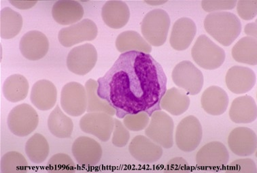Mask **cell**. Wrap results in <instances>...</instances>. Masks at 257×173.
Listing matches in <instances>:
<instances>
[{"mask_svg": "<svg viewBox=\"0 0 257 173\" xmlns=\"http://www.w3.org/2000/svg\"><path fill=\"white\" fill-rule=\"evenodd\" d=\"M97 95L116 111V116L162 111L161 101L168 78L160 63L150 54L122 53L104 76L97 80Z\"/></svg>", "mask_w": 257, "mask_h": 173, "instance_id": "obj_1", "label": "cell"}, {"mask_svg": "<svg viewBox=\"0 0 257 173\" xmlns=\"http://www.w3.org/2000/svg\"><path fill=\"white\" fill-rule=\"evenodd\" d=\"M207 33L224 47H229L239 36L241 24L233 13L222 11L209 13L204 20Z\"/></svg>", "mask_w": 257, "mask_h": 173, "instance_id": "obj_2", "label": "cell"}, {"mask_svg": "<svg viewBox=\"0 0 257 173\" xmlns=\"http://www.w3.org/2000/svg\"><path fill=\"white\" fill-rule=\"evenodd\" d=\"M171 21L170 16L163 9H155L148 13L141 24L143 38L150 45L161 47L168 38Z\"/></svg>", "mask_w": 257, "mask_h": 173, "instance_id": "obj_3", "label": "cell"}, {"mask_svg": "<svg viewBox=\"0 0 257 173\" xmlns=\"http://www.w3.org/2000/svg\"><path fill=\"white\" fill-rule=\"evenodd\" d=\"M193 60L205 70H216L223 64L225 52L206 35L199 36L191 49Z\"/></svg>", "mask_w": 257, "mask_h": 173, "instance_id": "obj_4", "label": "cell"}, {"mask_svg": "<svg viewBox=\"0 0 257 173\" xmlns=\"http://www.w3.org/2000/svg\"><path fill=\"white\" fill-rule=\"evenodd\" d=\"M39 116L35 109L28 104H21L13 108L8 115L10 131L19 137L30 135L37 128Z\"/></svg>", "mask_w": 257, "mask_h": 173, "instance_id": "obj_5", "label": "cell"}, {"mask_svg": "<svg viewBox=\"0 0 257 173\" xmlns=\"http://www.w3.org/2000/svg\"><path fill=\"white\" fill-rule=\"evenodd\" d=\"M174 84L184 90L188 95L195 96L200 93L204 83L203 73L190 61H183L172 71Z\"/></svg>", "mask_w": 257, "mask_h": 173, "instance_id": "obj_6", "label": "cell"}, {"mask_svg": "<svg viewBox=\"0 0 257 173\" xmlns=\"http://www.w3.org/2000/svg\"><path fill=\"white\" fill-rule=\"evenodd\" d=\"M151 117L146 135L165 149L173 147L174 123L172 117L162 111H155Z\"/></svg>", "mask_w": 257, "mask_h": 173, "instance_id": "obj_7", "label": "cell"}, {"mask_svg": "<svg viewBox=\"0 0 257 173\" xmlns=\"http://www.w3.org/2000/svg\"><path fill=\"white\" fill-rule=\"evenodd\" d=\"M202 136L201 123L196 117L190 115L178 125L175 134L176 144L184 152H192L198 147Z\"/></svg>", "mask_w": 257, "mask_h": 173, "instance_id": "obj_8", "label": "cell"}, {"mask_svg": "<svg viewBox=\"0 0 257 173\" xmlns=\"http://www.w3.org/2000/svg\"><path fill=\"white\" fill-rule=\"evenodd\" d=\"M61 106L72 117H79L87 111V96L85 86L77 82L65 84L61 92Z\"/></svg>", "mask_w": 257, "mask_h": 173, "instance_id": "obj_9", "label": "cell"}, {"mask_svg": "<svg viewBox=\"0 0 257 173\" xmlns=\"http://www.w3.org/2000/svg\"><path fill=\"white\" fill-rule=\"evenodd\" d=\"M97 25L89 19H83L77 24L63 28L59 31L58 39L64 47H72L86 41H92L97 38Z\"/></svg>", "mask_w": 257, "mask_h": 173, "instance_id": "obj_10", "label": "cell"}, {"mask_svg": "<svg viewBox=\"0 0 257 173\" xmlns=\"http://www.w3.org/2000/svg\"><path fill=\"white\" fill-rule=\"evenodd\" d=\"M97 51L91 44L73 48L67 57L68 70L79 76H84L93 70L97 61Z\"/></svg>", "mask_w": 257, "mask_h": 173, "instance_id": "obj_11", "label": "cell"}, {"mask_svg": "<svg viewBox=\"0 0 257 173\" xmlns=\"http://www.w3.org/2000/svg\"><path fill=\"white\" fill-rule=\"evenodd\" d=\"M80 128L84 133L95 136L101 141L107 142L114 130V119L108 113H88L80 120Z\"/></svg>", "mask_w": 257, "mask_h": 173, "instance_id": "obj_12", "label": "cell"}, {"mask_svg": "<svg viewBox=\"0 0 257 173\" xmlns=\"http://www.w3.org/2000/svg\"><path fill=\"white\" fill-rule=\"evenodd\" d=\"M72 151L78 164L83 167L96 166L103 155L100 144L88 136L76 138L73 143Z\"/></svg>", "mask_w": 257, "mask_h": 173, "instance_id": "obj_13", "label": "cell"}, {"mask_svg": "<svg viewBox=\"0 0 257 173\" xmlns=\"http://www.w3.org/2000/svg\"><path fill=\"white\" fill-rule=\"evenodd\" d=\"M229 160V151L223 143L213 141L201 147L196 155L197 166L204 168H219Z\"/></svg>", "mask_w": 257, "mask_h": 173, "instance_id": "obj_14", "label": "cell"}, {"mask_svg": "<svg viewBox=\"0 0 257 173\" xmlns=\"http://www.w3.org/2000/svg\"><path fill=\"white\" fill-rule=\"evenodd\" d=\"M23 56L30 61H38L46 56L49 50V41L45 34L37 30L24 34L19 42Z\"/></svg>", "mask_w": 257, "mask_h": 173, "instance_id": "obj_15", "label": "cell"}, {"mask_svg": "<svg viewBox=\"0 0 257 173\" xmlns=\"http://www.w3.org/2000/svg\"><path fill=\"white\" fill-rule=\"evenodd\" d=\"M130 154L136 160L143 164H153L162 158V147L147 136H136L128 146Z\"/></svg>", "mask_w": 257, "mask_h": 173, "instance_id": "obj_16", "label": "cell"}, {"mask_svg": "<svg viewBox=\"0 0 257 173\" xmlns=\"http://www.w3.org/2000/svg\"><path fill=\"white\" fill-rule=\"evenodd\" d=\"M228 145L232 152L237 156H250L256 150V134L246 127H238L229 134Z\"/></svg>", "mask_w": 257, "mask_h": 173, "instance_id": "obj_17", "label": "cell"}, {"mask_svg": "<svg viewBox=\"0 0 257 173\" xmlns=\"http://www.w3.org/2000/svg\"><path fill=\"white\" fill-rule=\"evenodd\" d=\"M256 81L254 71L247 67H231L226 74L225 82L227 88L235 94H243L250 92L254 88Z\"/></svg>", "mask_w": 257, "mask_h": 173, "instance_id": "obj_18", "label": "cell"}, {"mask_svg": "<svg viewBox=\"0 0 257 173\" xmlns=\"http://www.w3.org/2000/svg\"><path fill=\"white\" fill-rule=\"evenodd\" d=\"M196 34V24L191 19L183 17L178 19L171 32V47L176 51H185L191 45Z\"/></svg>", "mask_w": 257, "mask_h": 173, "instance_id": "obj_19", "label": "cell"}, {"mask_svg": "<svg viewBox=\"0 0 257 173\" xmlns=\"http://www.w3.org/2000/svg\"><path fill=\"white\" fill-rule=\"evenodd\" d=\"M57 90L51 81L42 79L34 83L30 94V101L40 111L51 110L56 105Z\"/></svg>", "mask_w": 257, "mask_h": 173, "instance_id": "obj_20", "label": "cell"}, {"mask_svg": "<svg viewBox=\"0 0 257 173\" xmlns=\"http://www.w3.org/2000/svg\"><path fill=\"white\" fill-rule=\"evenodd\" d=\"M84 9L77 1L59 0L52 9V16L57 24L72 26L77 24L84 16Z\"/></svg>", "mask_w": 257, "mask_h": 173, "instance_id": "obj_21", "label": "cell"}, {"mask_svg": "<svg viewBox=\"0 0 257 173\" xmlns=\"http://www.w3.org/2000/svg\"><path fill=\"white\" fill-rule=\"evenodd\" d=\"M229 103L227 92L218 86H211L207 88L201 96L202 109L208 114L213 116H218L225 113Z\"/></svg>", "mask_w": 257, "mask_h": 173, "instance_id": "obj_22", "label": "cell"}, {"mask_svg": "<svg viewBox=\"0 0 257 173\" xmlns=\"http://www.w3.org/2000/svg\"><path fill=\"white\" fill-rule=\"evenodd\" d=\"M103 22L109 28L118 30L125 26L130 19V10L122 1H108L101 9Z\"/></svg>", "mask_w": 257, "mask_h": 173, "instance_id": "obj_23", "label": "cell"}, {"mask_svg": "<svg viewBox=\"0 0 257 173\" xmlns=\"http://www.w3.org/2000/svg\"><path fill=\"white\" fill-rule=\"evenodd\" d=\"M256 102L251 96H240L232 103L229 117L235 124H250L256 120Z\"/></svg>", "mask_w": 257, "mask_h": 173, "instance_id": "obj_24", "label": "cell"}, {"mask_svg": "<svg viewBox=\"0 0 257 173\" xmlns=\"http://www.w3.org/2000/svg\"><path fill=\"white\" fill-rule=\"evenodd\" d=\"M191 104L188 94L183 90L172 88L167 90L161 101V107L174 116L183 115Z\"/></svg>", "mask_w": 257, "mask_h": 173, "instance_id": "obj_25", "label": "cell"}, {"mask_svg": "<svg viewBox=\"0 0 257 173\" xmlns=\"http://www.w3.org/2000/svg\"><path fill=\"white\" fill-rule=\"evenodd\" d=\"M115 45L118 51L121 53L138 51L149 54L152 51V46L150 45L141 34L133 30L120 33L116 38Z\"/></svg>", "mask_w": 257, "mask_h": 173, "instance_id": "obj_26", "label": "cell"}, {"mask_svg": "<svg viewBox=\"0 0 257 173\" xmlns=\"http://www.w3.org/2000/svg\"><path fill=\"white\" fill-rule=\"evenodd\" d=\"M30 84L23 75L15 74L9 76L3 84V94L11 103H16L24 101L28 95Z\"/></svg>", "mask_w": 257, "mask_h": 173, "instance_id": "obj_27", "label": "cell"}, {"mask_svg": "<svg viewBox=\"0 0 257 173\" xmlns=\"http://www.w3.org/2000/svg\"><path fill=\"white\" fill-rule=\"evenodd\" d=\"M23 24L22 16L14 10L5 7L0 11V36L3 39H12L18 35Z\"/></svg>", "mask_w": 257, "mask_h": 173, "instance_id": "obj_28", "label": "cell"}, {"mask_svg": "<svg viewBox=\"0 0 257 173\" xmlns=\"http://www.w3.org/2000/svg\"><path fill=\"white\" fill-rule=\"evenodd\" d=\"M48 128L51 133L59 138H68L72 136L74 124L72 119L67 116L57 105L48 119Z\"/></svg>", "mask_w": 257, "mask_h": 173, "instance_id": "obj_29", "label": "cell"}, {"mask_svg": "<svg viewBox=\"0 0 257 173\" xmlns=\"http://www.w3.org/2000/svg\"><path fill=\"white\" fill-rule=\"evenodd\" d=\"M256 39L243 37L234 45L232 49V56L237 62L250 66H256L257 63Z\"/></svg>", "mask_w": 257, "mask_h": 173, "instance_id": "obj_30", "label": "cell"}, {"mask_svg": "<svg viewBox=\"0 0 257 173\" xmlns=\"http://www.w3.org/2000/svg\"><path fill=\"white\" fill-rule=\"evenodd\" d=\"M26 153L34 164H42L47 159L50 152L49 144L42 134L36 133L29 138L26 144Z\"/></svg>", "mask_w": 257, "mask_h": 173, "instance_id": "obj_31", "label": "cell"}, {"mask_svg": "<svg viewBox=\"0 0 257 173\" xmlns=\"http://www.w3.org/2000/svg\"><path fill=\"white\" fill-rule=\"evenodd\" d=\"M87 96L88 113L103 112L114 116L116 111L106 101L101 99L97 95L98 82L94 79H89L85 83Z\"/></svg>", "mask_w": 257, "mask_h": 173, "instance_id": "obj_32", "label": "cell"}, {"mask_svg": "<svg viewBox=\"0 0 257 173\" xmlns=\"http://www.w3.org/2000/svg\"><path fill=\"white\" fill-rule=\"evenodd\" d=\"M0 168L3 173L24 172L28 170V163L21 153L10 151L2 157Z\"/></svg>", "mask_w": 257, "mask_h": 173, "instance_id": "obj_33", "label": "cell"}, {"mask_svg": "<svg viewBox=\"0 0 257 173\" xmlns=\"http://www.w3.org/2000/svg\"><path fill=\"white\" fill-rule=\"evenodd\" d=\"M76 164L70 156L66 153H57L48 161L47 170L51 172H73Z\"/></svg>", "mask_w": 257, "mask_h": 173, "instance_id": "obj_34", "label": "cell"}, {"mask_svg": "<svg viewBox=\"0 0 257 173\" xmlns=\"http://www.w3.org/2000/svg\"><path fill=\"white\" fill-rule=\"evenodd\" d=\"M123 119L124 126L130 131L133 132H139L145 130L150 123V116L145 112L127 115Z\"/></svg>", "mask_w": 257, "mask_h": 173, "instance_id": "obj_35", "label": "cell"}, {"mask_svg": "<svg viewBox=\"0 0 257 173\" xmlns=\"http://www.w3.org/2000/svg\"><path fill=\"white\" fill-rule=\"evenodd\" d=\"M235 0H203L201 7L207 13L222 12L233 9L237 5Z\"/></svg>", "mask_w": 257, "mask_h": 173, "instance_id": "obj_36", "label": "cell"}, {"mask_svg": "<svg viewBox=\"0 0 257 173\" xmlns=\"http://www.w3.org/2000/svg\"><path fill=\"white\" fill-rule=\"evenodd\" d=\"M130 139L127 128L120 120L114 119V128L113 130L112 143L116 147H125Z\"/></svg>", "mask_w": 257, "mask_h": 173, "instance_id": "obj_37", "label": "cell"}, {"mask_svg": "<svg viewBox=\"0 0 257 173\" xmlns=\"http://www.w3.org/2000/svg\"><path fill=\"white\" fill-rule=\"evenodd\" d=\"M236 6L237 12L239 17L243 20H252L256 17V0H239Z\"/></svg>", "mask_w": 257, "mask_h": 173, "instance_id": "obj_38", "label": "cell"}, {"mask_svg": "<svg viewBox=\"0 0 257 173\" xmlns=\"http://www.w3.org/2000/svg\"><path fill=\"white\" fill-rule=\"evenodd\" d=\"M227 171L233 172L256 173V165L252 159H239L233 161L227 166Z\"/></svg>", "mask_w": 257, "mask_h": 173, "instance_id": "obj_39", "label": "cell"}, {"mask_svg": "<svg viewBox=\"0 0 257 173\" xmlns=\"http://www.w3.org/2000/svg\"><path fill=\"white\" fill-rule=\"evenodd\" d=\"M189 170L187 161L183 157H175L171 159L167 164V172H186Z\"/></svg>", "mask_w": 257, "mask_h": 173, "instance_id": "obj_40", "label": "cell"}, {"mask_svg": "<svg viewBox=\"0 0 257 173\" xmlns=\"http://www.w3.org/2000/svg\"><path fill=\"white\" fill-rule=\"evenodd\" d=\"M17 9L20 10H28L32 9L37 4L36 1H9Z\"/></svg>", "mask_w": 257, "mask_h": 173, "instance_id": "obj_41", "label": "cell"}, {"mask_svg": "<svg viewBox=\"0 0 257 173\" xmlns=\"http://www.w3.org/2000/svg\"><path fill=\"white\" fill-rule=\"evenodd\" d=\"M244 32L248 37L256 39V21L247 24L244 28Z\"/></svg>", "mask_w": 257, "mask_h": 173, "instance_id": "obj_42", "label": "cell"}, {"mask_svg": "<svg viewBox=\"0 0 257 173\" xmlns=\"http://www.w3.org/2000/svg\"><path fill=\"white\" fill-rule=\"evenodd\" d=\"M145 3L151 6H160L168 3V1H145Z\"/></svg>", "mask_w": 257, "mask_h": 173, "instance_id": "obj_43", "label": "cell"}]
</instances>
